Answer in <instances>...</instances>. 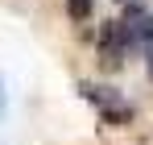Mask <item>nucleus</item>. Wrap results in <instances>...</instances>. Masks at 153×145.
<instances>
[{
    "instance_id": "1",
    "label": "nucleus",
    "mask_w": 153,
    "mask_h": 145,
    "mask_svg": "<svg viewBox=\"0 0 153 145\" xmlns=\"http://www.w3.org/2000/svg\"><path fill=\"white\" fill-rule=\"evenodd\" d=\"M120 33H124V42H128V37H132V42H141L145 62H149V75H153V17L132 13V25H128V17H124V21H120Z\"/></svg>"
},
{
    "instance_id": "2",
    "label": "nucleus",
    "mask_w": 153,
    "mask_h": 145,
    "mask_svg": "<svg viewBox=\"0 0 153 145\" xmlns=\"http://www.w3.org/2000/svg\"><path fill=\"white\" fill-rule=\"evenodd\" d=\"M87 13H91V0H71V17H79V21H83Z\"/></svg>"
}]
</instances>
